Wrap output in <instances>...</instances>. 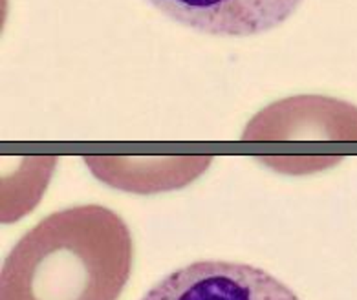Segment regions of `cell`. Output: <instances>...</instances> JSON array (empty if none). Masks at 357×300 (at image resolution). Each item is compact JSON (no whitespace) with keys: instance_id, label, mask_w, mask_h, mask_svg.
Listing matches in <instances>:
<instances>
[{"instance_id":"obj_1","label":"cell","mask_w":357,"mask_h":300,"mask_svg":"<svg viewBox=\"0 0 357 300\" xmlns=\"http://www.w3.org/2000/svg\"><path fill=\"white\" fill-rule=\"evenodd\" d=\"M132 235L103 205L40 220L6 256L0 300H118L132 271Z\"/></svg>"},{"instance_id":"obj_2","label":"cell","mask_w":357,"mask_h":300,"mask_svg":"<svg viewBox=\"0 0 357 300\" xmlns=\"http://www.w3.org/2000/svg\"><path fill=\"white\" fill-rule=\"evenodd\" d=\"M142 300H298V297L260 267L204 260L165 276Z\"/></svg>"},{"instance_id":"obj_3","label":"cell","mask_w":357,"mask_h":300,"mask_svg":"<svg viewBox=\"0 0 357 300\" xmlns=\"http://www.w3.org/2000/svg\"><path fill=\"white\" fill-rule=\"evenodd\" d=\"M244 141L328 139L357 141V109L337 99L298 95L257 113L242 134Z\"/></svg>"},{"instance_id":"obj_4","label":"cell","mask_w":357,"mask_h":300,"mask_svg":"<svg viewBox=\"0 0 357 300\" xmlns=\"http://www.w3.org/2000/svg\"><path fill=\"white\" fill-rule=\"evenodd\" d=\"M169 19L218 37L266 33L294 15L303 0H147Z\"/></svg>"},{"instance_id":"obj_5","label":"cell","mask_w":357,"mask_h":300,"mask_svg":"<svg viewBox=\"0 0 357 300\" xmlns=\"http://www.w3.org/2000/svg\"><path fill=\"white\" fill-rule=\"evenodd\" d=\"M92 174L114 189L136 194L181 189L195 182L209 167V156L176 158H121L86 156L83 159Z\"/></svg>"},{"instance_id":"obj_6","label":"cell","mask_w":357,"mask_h":300,"mask_svg":"<svg viewBox=\"0 0 357 300\" xmlns=\"http://www.w3.org/2000/svg\"><path fill=\"white\" fill-rule=\"evenodd\" d=\"M24 165L15 174L11 191H2V221H15L30 212L43 196L54 173L55 158H24Z\"/></svg>"}]
</instances>
